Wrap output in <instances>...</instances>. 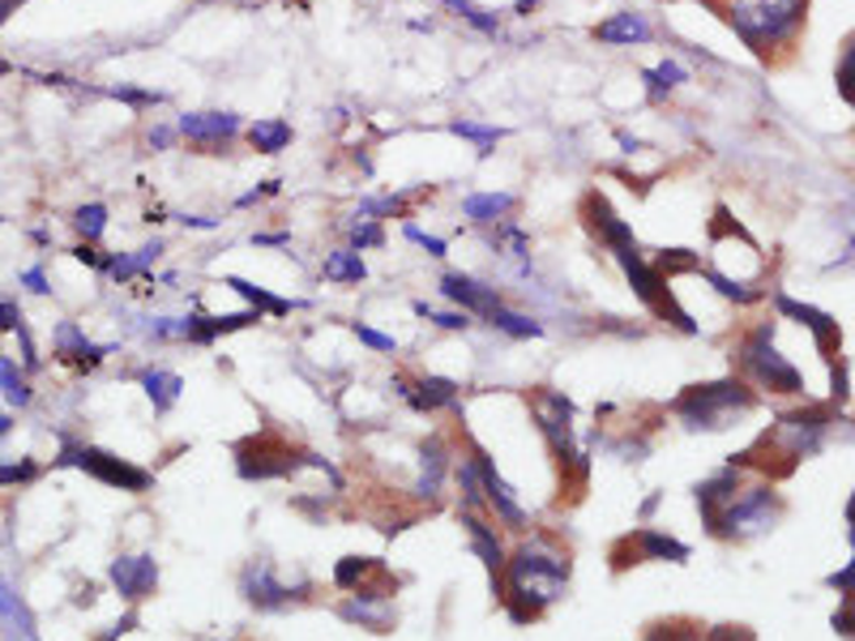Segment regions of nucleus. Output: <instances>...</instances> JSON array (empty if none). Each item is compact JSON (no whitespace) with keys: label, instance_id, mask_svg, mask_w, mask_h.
<instances>
[{"label":"nucleus","instance_id":"nucleus-1","mask_svg":"<svg viewBox=\"0 0 855 641\" xmlns=\"http://www.w3.org/2000/svg\"><path fill=\"white\" fill-rule=\"evenodd\" d=\"M569 574H573L569 547H560L552 535H535L514 547L505 565V595H500L509 620L535 624L569 590Z\"/></svg>","mask_w":855,"mask_h":641},{"label":"nucleus","instance_id":"nucleus-2","mask_svg":"<svg viewBox=\"0 0 855 641\" xmlns=\"http://www.w3.org/2000/svg\"><path fill=\"white\" fill-rule=\"evenodd\" d=\"M809 0H727V27L753 48L757 56H770L774 48H788L804 27Z\"/></svg>","mask_w":855,"mask_h":641},{"label":"nucleus","instance_id":"nucleus-3","mask_svg":"<svg viewBox=\"0 0 855 641\" xmlns=\"http://www.w3.org/2000/svg\"><path fill=\"white\" fill-rule=\"evenodd\" d=\"M757 407V393L740 377H724V381H706L689 385L676 402H672V416L680 419L693 432H724L740 416H749Z\"/></svg>","mask_w":855,"mask_h":641},{"label":"nucleus","instance_id":"nucleus-4","mask_svg":"<svg viewBox=\"0 0 855 641\" xmlns=\"http://www.w3.org/2000/svg\"><path fill=\"white\" fill-rule=\"evenodd\" d=\"M527 402H530V411H535V419H539V432H543V441L552 449V458L560 462L564 483L582 487L591 462H587V453H582L578 441H573V402H569L564 393H557V389H548V385L530 389Z\"/></svg>","mask_w":855,"mask_h":641},{"label":"nucleus","instance_id":"nucleus-5","mask_svg":"<svg viewBox=\"0 0 855 641\" xmlns=\"http://www.w3.org/2000/svg\"><path fill=\"white\" fill-rule=\"evenodd\" d=\"M736 364L740 372L766 389V393H804V377L795 372V364H788L779 347H774V325H757L736 343Z\"/></svg>","mask_w":855,"mask_h":641},{"label":"nucleus","instance_id":"nucleus-6","mask_svg":"<svg viewBox=\"0 0 855 641\" xmlns=\"http://www.w3.org/2000/svg\"><path fill=\"white\" fill-rule=\"evenodd\" d=\"M616 265L625 270L629 287L633 295L655 313L658 320H667V325H676L680 334H697V320L680 308V300H676V291H672V279H663L655 265L642 256V249H633V253H621L616 256Z\"/></svg>","mask_w":855,"mask_h":641},{"label":"nucleus","instance_id":"nucleus-7","mask_svg":"<svg viewBox=\"0 0 855 641\" xmlns=\"http://www.w3.org/2000/svg\"><path fill=\"white\" fill-rule=\"evenodd\" d=\"M235 471H240V480H249V483L287 480V475L304 471V453H299L287 437H278V432L265 428V432L244 437V441L235 445Z\"/></svg>","mask_w":855,"mask_h":641},{"label":"nucleus","instance_id":"nucleus-8","mask_svg":"<svg viewBox=\"0 0 855 641\" xmlns=\"http://www.w3.org/2000/svg\"><path fill=\"white\" fill-rule=\"evenodd\" d=\"M779 517H783V496L774 492V483H749L724 509L715 539H753V535L774 530Z\"/></svg>","mask_w":855,"mask_h":641},{"label":"nucleus","instance_id":"nucleus-9","mask_svg":"<svg viewBox=\"0 0 855 641\" xmlns=\"http://www.w3.org/2000/svg\"><path fill=\"white\" fill-rule=\"evenodd\" d=\"M61 462L86 471L91 480L107 483V487H120V492H150L155 487L150 471H141V466H133V462H125V458H116V453H107L99 445H65Z\"/></svg>","mask_w":855,"mask_h":641},{"label":"nucleus","instance_id":"nucleus-10","mask_svg":"<svg viewBox=\"0 0 855 641\" xmlns=\"http://www.w3.org/2000/svg\"><path fill=\"white\" fill-rule=\"evenodd\" d=\"M693 556L689 544H680V539H672V535H663L655 526H637V530H629L621 535L612 551H608V560H612V574H625L633 565H651V560H667V565H685Z\"/></svg>","mask_w":855,"mask_h":641},{"label":"nucleus","instance_id":"nucleus-11","mask_svg":"<svg viewBox=\"0 0 855 641\" xmlns=\"http://www.w3.org/2000/svg\"><path fill=\"white\" fill-rule=\"evenodd\" d=\"M462 441H466V453H471V462L479 466V480H484V496H488V513H496V522H500V526H509V530H518V535H522V530L530 526V517H527V509H522V505L514 501V487H509V483L496 475L493 453H488L484 445H475V441H471L466 432H462Z\"/></svg>","mask_w":855,"mask_h":641},{"label":"nucleus","instance_id":"nucleus-12","mask_svg":"<svg viewBox=\"0 0 855 641\" xmlns=\"http://www.w3.org/2000/svg\"><path fill=\"white\" fill-rule=\"evenodd\" d=\"M582 223H587V231H591L594 240L608 249L612 256H621V253H633L637 249V235H633V227L612 210V201L603 197L599 189H591L587 197H582Z\"/></svg>","mask_w":855,"mask_h":641},{"label":"nucleus","instance_id":"nucleus-13","mask_svg":"<svg viewBox=\"0 0 855 641\" xmlns=\"http://www.w3.org/2000/svg\"><path fill=\"white\" fill-rule=\"evenodd\" d=\"M240 595H244L257 611H283L304 595V586H287L283 577L274 574L270 560H253V565H244V574H240Z\"/></svg>","mask_w":855,"mask_h":641},{"label":"nucleus","instance_id":"nucleus-14","mask_svg":"<svg viewBox=\"0 0 855 641\" xmlns=\"http://www.w3.org/2000/svg\"><path fill=\"white\" fill-rule=\"evenodd\" d=\"M458 522H462V530H466V539H471V551L484 560V569L493 577V595L500 599V595H505V565H509V551L500 544L496 526L484 517V513H471V509H458Z\"/></svg>","mask_w":855,"mask_h":641},{"label":"nucleus","instance_id":"nucleus-15","mask_svg":"<svg viewBox=\"0 0 855 641\" xmlns=\"http://www.w3.org/2000/svg\"><path fill=\"white\" fill-rule=\"evenodd\" d=\"M774 308L783 313V317L800 320L809 334H813V343H817V351L834 364V355L843 347V329H838V320L822 313V308H813V304H800V300H791V295H774Z\"/></svg>","mask_w":855,"mask_h":641},{"label":"nucleus","instance_id":"nucleus-16","mask_svg":"<svg viewBox=\"0 0 855 641\" xmlns=\"http://www.w3.org/2000/svg\"><path fill=\"white\" fill-rule=\"evenodd\" d=\"M107 574H112V586L125 603H141L159 586V560L155 556H116Z\"/></svg>","mask_w":855,"mask_h":641},{"label":"nucleus","instance_id":"nucleus-17","mask_svg":"<svg viewBox=\"0 0 855 641\" xmlns=\"http://www.w3.org/2000/svg\"><path fill=\"white\" fill-rule=\"evenodd\" d=\"M180 137H189L193 146H205V150H214V146H228L231 137H240L244 133V120L235 116V112H184L180 120Z\"/></svg>","mask_w":855,"mask_h":641},{"label":"nucleus","instance_id":"nucleus-18","mask_svg":"<svg viewBox=\"0 0 855 641\" xmlns=\"http://www.w3.org/2000/svg\"><path fill=\"white\" fill-rule=\"evenodd\" d=\"M740 487H745V471H740V466H724L719 475H710V480H701L693 487L697 509H701V522H706L710 535H715V526H719V517H724L727 505L740 496Z\"/></svg>","mask_w":855,"mask_h":641},{"label":"nucleus","instance_id":"nucleus-19","mask_svg":"<svg viewBox=\"0 0 855 641\" xmlns=\"http://www.w3.org/2000/svg\"><path fill=\"white\" fill-rule=\"evenodd\" d=\"M454 471V453H450V441L445 437H428L420 445V480H415V496H424L428 505H436L441 487H445V475Z\"/></svg>","mask_w":855,"mask_h":641},{"label":"nucleus","instance_id":"nucleus-20","mask_svg":"<svg viewBox=\"0 0 855 641\" xmlns=\"http://www.w3.org/2000/svg\"><path fill=\"white\" fill-rule=\"evenodd\" d=\"M441 295L454 300L466 317H488L493 308L505 304L500 291L488 287V283H479V279H471V274H445V279H441Z\"/></svg>","mask_w":855,"mask_h":641},{"label":"nucleus","instance_id":"nucleus-21","mask_svg":"<svg viewBox=\"0 0 855 641\" xmlns=\"http://www.w3.org/2000/svg\"><path fill=\"white\" fill-rule=\"evenodd\" d=\"M394 389L415 411H424V416H436L445 407H458V381H450V377H420L415 385L407 381V377H394Z\"/></svg>","mask_w":855,"mask_h":641},{"label":"nucleus","instance_id":"nucleus-22","mask_svg":"<svg viewBox=\"0 0 855 641\" xmlns=\"http://www.w3.org/2000/svg\"><path fill=\"white\" fill-rule=\"evenodd\" d=\"M338 616L347 624H360L368 633H390L394 629V603L390 599H360V595H347L338 603Z\"/></svg>","mask_w":855,"mask_h":641},{"label":"nucleus","instance_id":"nucleus-23","mask_svg":"<svg viewBox=\"0 0 855 641\" xmlns=\"http://www.w3.org/2000/svg\"><path fill=\"white\" fill-rule=\"evenodd\" d=\"M514 210H518L514 192H471V197H462V219H471L475 227L509 223Z\"/></svg>","mask_w":855,"mask_h":641},{"label":"nucleus","instance_id":"nucleus-24","mask_svg":"<svg viewBox=\"0 0 855 641\" xmlns=\"http://www.w3.org/2000/svg\"><path fill=\"white\" fill-rule=\"evenodd\" d=\"M52 343H56V355H61V359H73L77 368H95L99 359H107V355L116 351V347L91 343L73 320H61V325H56V338H52Z\"/></svg>","mask_w":855,"mask_h":641},{"label":"nucleus","instance_id":"nucleus-25","mask_svg":"<svg viewBox=\"0 0 855 641\" xmlns=\"http://www.w3.org/2000/svg\"><path fill=\"white\" fill-rule=\"evenodd\" d=\"M594 39L608 43V48H633V43H651L655 27L642 13H616V18H608V22L594 27Z\"/></svg>","mask_w":855,"mask_h":641},{"label":"nucleus","instance_id":"nucleus-26","mask_svg":"<svg viewBox=\"0 0 855 641\" xmlns=\"http://www.w3.org/2000/svg\"><path fill=\"white\" fill-rule=\"evenodd\" d=\"M141 389H146V398L155 402V411L163 416V411H171V407L180 402L184 381H180L176 372H163V368H146V372H141Z\"/></svg>","mask_w":855,"mask_h":641},{"label":"nucleus","instance_id":"nucleus-27","mask_svg":"<svg viewBox=\"0 0 855 641\" xmlns=\"http://www.w3.org/2000/svg\"><path fill=\"white\" fill-rule=\"evenodd\" d=\"M228 287L235 295H244L249 300V308H257L262 317H287L292 308H299V300H283V295H270L265 287H253L249 279H228Z\"/></svg>","mask_w":855,"mask_h":641},{"label":"nucleus","instance_id":"nucleus-28","mask_svg":"<svg viewBox=\"0 0 855 641\" xmlns=\"http://www.w3.org/2000/svg\"><path fill=\"white\" fill-rule=\"evenodd\" d=\"M249 146L257 155H283L292 146V125L287 120H257V125H249Z\"/></svg>","mask_w":855,"mask_h":641},{"label":"nucleus","instance_id":"nucleus-29","mask_svg":"<svg viewBox=\"0 0 855 641\" xmlns=\"http://www.w3.org/2000/svg\"><path fill=\"white\" fill-rule=\"evenodd\" d=\"M321 274H326L329 283H363L368 279V265H363V256L356 249H338V253H326Z\"/></svg>","mask_w":855,"mask_h":641},{"label":"nucleus","instance_id":"nucleus-30","mask_svg":"<svg viewBox=\"0 0 855 641\" xmlns=\"http://www.w3.org/2000/svg\"><path fill=\"white\" fill-rule=\"evenodd\" d=\"M0 620L18 633L22 641H34V620H31V611H27V603L13 595V586L0 577Z\"/></svg>","mask_w":855,"mask_h":641},{"label":"nucleus","instance_id":"nucleus-31","mask_svg":"<svg viewBox=\"0 0 855 641\" xmlns=\"http://www.w3.org/2000/svg\"><path fill=\"white\" fill-rule=\"evenodd\" d=\"M685 77H689V73H685V64H676V61H663V64H655V69H642L646 95L655 98V103H663V98L672 95V91H676Z\"/></svg>","mask_w":855,"mask_h":641},{"label":"nucleus","instance_id":"nucleus-32","mask_svg":"<svg viewBox=\"0 0 855 641\" xmlns=\"http://www.w3.org/2000/svg\"><path fill=\"white\" fill-rule=\"evenodd\" d=\"M377 569H386V565L372 560V556H342V560L334 565V586H338V590H360Z\"/></svg>","mask_w":855,"mask_h":641},{"label":"nucleus","instance_id":"nucleus-33","mask_svg":"<svg viewBox=\"0 0 855 641\" xmlns=\"http://www.w3.org/2000/svg\"><path fill=\"white\" fill-rule=\"evenodd\" d=\"M484 320H488L493 329H500V334H509V338H539V334H543V325H539V320L527 317V313H514V308H505V304L493 308Z\"/></svg>","mask_w":855,"mask_h":641},{"label":"nucleus","instance_id":"nucleus-34","mask_svg":"<svg viewBox=\"0 0 855 641\" xmlns=\"http://www.w3.org/2000/svg\"><path fill=\"white\" fill-rule=\"evenodd\" d=\"M0 389H4V402L9 407H31V385H27V377L18 372V364L13 359H0Z\"/></svg>","mask_w":855,"mask_h":641},{"label":"nucleus","instance_id":"nucleus-35","mask_svg":"<svg viewBox=\"0 0 855 641\" xmlns=\"http://www.w3.org/2000/svg\"><path fill=\"white\" fill-rule=\"evenodd\" d=\"M73 227H77V235H82L86 244L103 240V231H107V206H99V201H86V206H77Z\"/></svg>","mask_w":855,"mask_h":641},{"label":"nucleus","instance_id":"nucleus-36","mask_svg":"<svg viewBox=\"0 0 855 641\" xmlns=\"http://www.w3.org/2000/svg\"><path fill=\"white\" fill-rule=\"evenodd\" d=\"M651 265H655L663 279H676V274H697L701 270V256L689 253V249H663Z\"/></svg>","mask_w":855,"mask_h":641},{"label":"nucleus","instance_id":"nucleus-37","mask_svg":"<svg viewBox=\"0 0 855 641\" xmlns=\"http://www.w3.org/2000/svg\"><path fill=\"white\" fill-rule=\"evenodd\" d=\"M450 133H454V137H466V141H475L484 159L493 155V146H496V141H500V137H505L500 128H493V125H475V120H450Z\"/></svg>","mask_w":855,"mask_h":641},{"label":"nucleus","instance_id":"nucleus-38","mask_svg":"<svg viewBox=\"0 0 855 641\" xmlns=\"http://www.w3.org/2000/svg\"><path fill=\"white\" fill-rule=\"evenodd\" d=\"M697 274H701V279H706L710 287L719 291L724 300H731V304H753L757 295H761V291H757V287H745V283H736V279H727V274H719V270H697Z\"/></svg>","mask_w":855,"mask_h":641},{"label":"nucleus","instance_id":"nucleus-39","mask_svg":"<svg viewBox=\"0 0 855 641\" xmlns=\"http://www.w3.org/2000/svg\"><path fill=\"white\" fill-rule=\"evenodd\" d=\"M445 9H454L462 22H471L475 31H484V34H496L500 31V22H496V13H488V9H479L475 0H441Z\"/></svg>","mask_w":855,"mask_h":641},{"label":"nucleus","instance_id":"nucleus-40","mask_svg":"<svg viewBox=\"0 0 855 641\" xmlns=\"http://www.w3.org/2000/svg\"><path fill=\"white\" fill-rule=\"evenodd\" d=\"M347 240H351V249H356V253H363V249H377V244L386 240V231H381V223L356 219V223L347 227Z\"/></svg>","mask_w":855,"mask_h":641},{"label":"nucleus","instance_id":"nucleus-41","mask_svg":"<svg viewBox=\"0 0 855 641\" xmlns=\"http://www.w3.org/2000/svg\"><path fill=\"white\" fill-rule=\"evenodd\" d=\"M386 214H402V197H368L356 206V219H368V223H377Z\"/></svg>","mask_w":855,"mask_h":641},{"label":"nucleus","instance_id":"nucleus-42","mask_svg":"<svg viewBox=\"0 0 855 641\" xmlns=\"http://www.w3.org/2000/svg\"><path fill=\"white\" fill-rule=\"evenodd\" d=\"M838 95H843L855 107V34L847 39V48H843V61H838Z\"/></svg>","mask_w":855,"mask_h":641},{"label":"nucleus","instance_id":"nucleus-43","mask_svg":"<svg viewBox=\"0 0 855 641\" xmlns=\"http://www.w3.org/2000/svg\"><path fill=\"white\" fill-rule=\"evenodd\" d=\"M107 95L129 103V107H155V103H163L159 91H137V86H107Z\"/></svg>","mask_w":855,"mask_h":641},{"label":"nucleus","instance_id":"nucleus-44","mask_svg":"<svg viewBox=\"0 0 855 641\" xmlns=\"http://www.w3.org/2000/svg\"><path fill=\"white\" fill-rule=\"evenodd\" d=\"M351 334L360 338L363 347H372V351H398V343L390 338V334H381V329H372V325H363V320L351 325Z\"/></svg>","mask_w":855,"mask_h":641},{"label":"nucleus","instance_id":"nucleus-45","mask_svg":"<svg viewBox=\"0 0 855 641\" xmlns=\"http://www.w3.org/2000/svg\"><path fill=\"white\" fill-rule=\"evenodd\" d=\"M402 235H407L411 244H420V249H424L428 256H445V253H450V244H445L441 235H428V231H420V227H415V223H407V227H402Z\"/></svg>","mask_w":855,"mask_h":641},{"label":"nucleus","instance_id":"nucleus-46","mask_svg":"<svg viewBox=\"0 0 855 641\" xmlns=\"http://www.w3.org/2000/svg\"><path fill=\"white\" fill-rule=\"evenodd\" d=\"M415 313L424 320H432V325H441V329H466V325H471L466 313H436V308H428V304H415Z\"/></svg>","mask_w":855,"mask_h":641},{"label":"nucleus","instance_id":"nucleus-47","mask_svg":"<svg viewBox=\"0 0 855 641\" xmlns=\"http://www.w3.org/2000/svg\"><path fill=\"white\" fill-rule=\"evenodd\" d=\"M830 590H843V595H855V530H852V565H843L838 574L825 577Z\"/></svg>","mask_w":855,"mask_h":641},{"label":"nucleus","instance_id":"nucleus-48","mask_svg":"<svg viewBox=\"0 0 855 641\" xmlns=\"http://www.w3.org/2000/svg\"><path fill=\"white\" fill-rule=\"evenodd\" d=\"M830 393H834V402H847L852 398V381H847V364L843 359L830 364Z\"/></svg>","mask_w":855,"mask_h":641},{"label":"nucleus","instance_id":"nucleus-49","mask_svg":"<svg viewBox=\"0 0 855 641\" xmlns=\"http://www.w3.org/2000/svg\"><path fill=\"white\" fill-rule=\"evenodd\" d=\"M701 641H753V629H745V624H715L710 633H701Z\"/></svg>","mask_w":855,"mask_h":641},{"label":"nucleus","instance_id":"nucleus-50","mask_svg":"<svg viewBox=\"0 0 855 641\" xmlns=\"http://www.w3.org/2000/svg\"><path fill=\"white\" fill-rule=\"evenodd\" d=\"M39 475L34 462H13V466H0V483H31Z\"/></svg>","mask_w":855,"mask_h":641},{"label":"nucleus","instance_id":"nucleus-51","mask_svg":"<svg viewBox=\"0 0 855 641\" xmlns=\"http://www.w3.org/2000/svg\"><path fill=\"white\" fill-rule=\"evenodd\" d=\"M0 329H22V308L13 304V300H0Z\"/></svg>","mask_w":855,"mask_h":641},{"label":"nucleus","instance_id":"nucleus-52","mask_svg":"<svg viewBox=\"0 0 855 641\" xmlns=\"http://www.w3.org/2000/svg\"><path fill=\"white\" fill-rule=\"evenodd\" d=\"M176 137H180V128H167V125H159V128H150V137H146V141H150V146H155V150H167V146H171V141H176Z\"/></svg>","mask_w":855,"mask_h":641},{"label":"nucleus","instance_id":"nucleus-53","mask_svg":"<svg viewBox=\"0 0 855 641\" xmlns=\"http://www.w3.org/2000/svg\"><path fill=\"white\" fill-rule=\"evenodd\" d=\"M270 192H278V180H265V185H257V189H249L235 206H253V201H262V197H270Z\"/></svg>","mask_w":855,"mask_h":641},{"label":"nucleus","instance_id":"nucleus-54","mask_svg":"<svg viewBox=\"0 0 855 641\" xmlns=\"http://www.w3.org/2000/svg\"><path fill=\"white\" fill-rule=\"evenodd\" d=\"M22 283L31 291H39V295H48V274L39 270V265H31V270H22Z\"/></svg>","mask_w":855,"mask_h":641},{"label":"nucleus","instance_id":"nucleus-55","mask_svg":"<svg viewBox=\"0 0 855 641\" xmlns=\"http://www.w3.org/2000/svg\"><path fill=\"white\" fill-rule=\"evenodd\" d=\"M292 235L287 231H265V235H253V244H265V249H283Z\"/></svg>","mask_w":855,"mask_h":641},{"label":"nucleus","instance_id":"nucleus-56","mask_svg":"<svg viewBox=\"0 0 855 641\" xmlns=\"http://www.w3.org/2000/svg\"><path fill=\"white\" fill-rule=\"evenodd\" d=\"M73 256H77V261H86V265H95V270H103V253H95L91 244H77V249H73Z\"/></svg>","mask_w":855,"mask_h":641},{"label":"nucleus","instance_id":"nucleus-57","mask_svg":"<svg viewBox=\"0 0 855 641\" xmlns=\"http://www.w3.org/2000/svg\"><path fill=\"white\" fill-rule=\"evenodd\" d=\"M180 223H184V227H198V231H214V227H219V219H205V214H184Z\"/></svg>","mask_w":855,"mask_h":641},{"label":"nucleus","instance_id":"nucleus-58","mask_svg":"<svg viewBox=\"0 0 855 641\" xmlns=\"http://www.w3.org/2000/svg\"><path fill=\"white\" fill-rule=\"evenodd\" d=\"M22 4H27V0H0V27H4V22H9V18L22 9Z\"/></svg>","mask_w":855,"mask_h":641},{"label":"nucleus","instance_id":"nucleus-59","mask_svg":"<svg viewBox=\"0 0 855 641\" xmlns=\"http://www.w3.org/2000/svg\"><path fill=\"white\" fill-rule=\"evenodd\" d=\"M616 141L625 146V155H637V150H642V141H637V137H629V133H616Z\"/></svg>","mask_w":855,"mask_h":641},{"label":"nucleus","instance_id":"nucleus-60","mask_svg":"<svg viewBox=\"0 0 855 641\" xmlns=\"http://www.w3.org/2000/svg\"><path fill=\"white\" fill-rule=\"evenodd\" d=\"M535 4H539V0H518V4H514V13H522V18H527Z\"/></svg>","mask_w":855,"mask_h":641},{"label":"nucleus","instance_id":"nucleus-61","mask_svg":"<svg viewBox=\"0 0 855 641\" xmlns=\"http://www.w3.org/2000/svg\"><path fill=\"white\" fill-rule=\"evenodd\" d=\"M658 501H663V496H651V501H646V505H642V517H651V513L658 509Z\"/></svg>","mask_w":855,"mask_h":641},{"label":"nucleus","instance_id":"nucleus-62","mask_svg":"<svg viewBox=\"0 0 855 641\" xmlns=\"http://www.w3.org/2000/svg\"><path fill=\"white\" fill-rule=\"evenodd\" d=\"M847 526L855 530V492H852V501H847Z\"/></svg>","mask_w":855,"mask_h":641},{"label":"nucleus","instance_id":"nucleus-63","mask_svg":"<svg viewBox=\"0 0 855 641\" xmlns=\"http://www.w3.org/2000/svg\"><path fill=\"white\" fill-rule=\"evenodd\" d=\"M4 432H9V419L0 416V437H4Z\"/></svg>","mask_w":855,"mask_h":641},{"label":"nucleus","instance_id":"nucleus-64","mask_svg":"<svg viewBox=\"0 0 855 641\" xmlns=\"http://www.w3.org/2000/svg\"><path fill=\"white\" fill-rule=\"evenodd\" d=\"M852 253H855V240H852Z\"/></svg>","mask_w":855,"mask_h":641}]
</instances>
